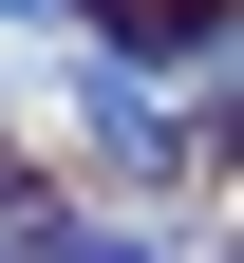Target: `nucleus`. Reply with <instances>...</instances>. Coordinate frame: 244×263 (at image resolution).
Masks as SVG:
<instances>
[{
	"mask_svg": "<svg viewBox=\"0 0 244 263\" xmlns=\"http://www.w3.org/2000/svg\"><path fill=\"white\" fill-rule=\"evenodd\" d=\"M76 132H94L113 188H169V170H188V132H169V94L132 76V57H76Z\"/></svg>",
	"mask_w": 244,
	"mask_h": 263,
	"instance_id": "f257e3e1",
	"label": "nucleus"
},
{
	"mask_svg": "<svg viewBox=\"0 0 244 263\" xmlns=\"http://www.w3.org/2000/svg\"><path fill=\"white\" fill-rule=\"evenodd\" d=\"M76 263H188V245H151V226H94V245H76Z\"/></svg>",
	"mask_w": 244,
	"mask_h": 263,
	"instance_id": "f03ea898",
	"label": "nucleus"
},
{
	"mask_svg": "<svg viewBox=\"0 0 244 263\" xmlns=\"http://www.w3.org/2000/svg\"><path fill=\"white\" fill-rule=\"evenodd\" d=\"M0 19H19V38H38V19H76V0H0Z\"/></svg>",
	"mask_w": 244,
	"mask_h": 263,
	"instance_id": "7ed1b4c3",
	"label": "nucleus"
},
{
	"mask_svg": "<svg viewBox=\"0 0 244 263\" xmlns=\"http://www.w3.org/2000/svg\"><path fill=\"white\" fill-rule=\"evenodd\" d=\"M19 245H38V207H0V263H19Z\"/></svg>",
	"mask_w": 244,
	"mask_h": 263,
	"instance_id": "20e7f679",
	"label": "nucleus"
}]
</instances>
